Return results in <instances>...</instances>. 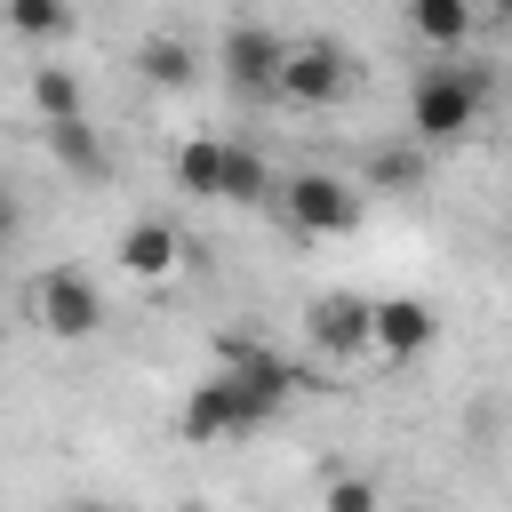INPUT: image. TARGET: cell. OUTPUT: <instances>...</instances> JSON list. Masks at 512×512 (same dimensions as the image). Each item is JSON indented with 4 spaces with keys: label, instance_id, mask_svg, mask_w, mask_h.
Listing matches in <instances>:
<instances>
[{
    "label": "cell",
    "instance_id": "1",
    "mask_svg": "<svg viewBox=\"0 0 512 512\" xmlns=\"http://www.w3.org/2000/svg\"><path fill=\"white\" fill-rule=\"evenodd\" d=\"M480 104H488V72H480V64H456V56L424 64V72L408 80V144H424V152H432V144L472 136Z\"/></svg>",
    "mask_w": 512,
    "mask_h": 512
},
{
    "label": "cell",
    "instance_id": "2",
    "mask_svg": "<svg viewBox=\"0 0 512 512\" xmlns=\"http://www.w3.org/2000/svg\"><path fill=\"white\" fill-rule=\"evenodd\" d=\"M280 208H288L296 232H312V240H344V232H360L368 192H360L352 176H336V168H304V176L280 184Z\"/></svg>",
    "mask_w": 512,
    "mask_h": 512
},
{
    "label": "cell",
    "instance_id": "3",
    "mask_svg": "<svg viewBox=\"0 0 512 512\" xmlns=\"http://www.w3.org/2000/svg\"><path fill=\"white\" fill-rule=\"evenodd\" d=\"M344 88H352V48H336V40H288V64H280L272 96H288L304 112H328V104H344Z\"/></svg>",
    "mask_w": 512,
    "mask_h": 512
},
{
    "label": "cell",
    "instance_id": "4",
    "mask_svg": "<svg viewBox=\"0 0 512 512\" xmlns=\"http://www.w3.org/2000/svg\"><path fill=\"white\" fill-rule=\"evenodd\" d=\"M32 320H40L48 336L80 344V336H96V328H104V296H96V280H88V272H48V280L32 288Z\"/></svg>",
    "mask_w": 512,
    "mask_h": 512
},
{
    "label": "cell",
    "instance_id": "5",
    "mask_svg": "<svg viewBox=\"0 0 512 512\" xmlns=\"http://www.w3.org/2000/svg\"><path fill=\"white\" fill-rule=\"evenodd\" d=\"M216 64H224V80L232 88H280V64H288V40L272 32V24H224V40H216Z\"/></svg>",
    "mask_w": 512,
    "mask_h": 512
},
{
    "label": "cell",
    "instance_id": "6",
    "mask_svg": "<svg viewBox=\"0 0 512 512\" xmlns=\"http://www.w3.org/2000/svg\"><path fill=\"white\" fill-rule=\"evenodd\" d=\"M432 336H440V320L424 296H376L368 304V360H416V352H432Z\"/></svg>",
    "mask_w": 512,
    "mask_h": 512
},
{
    "label": "cell",
    "instance_id": "7",
    "mask_svg": "<svg viewBox=\"0 0 512 512\" xmlns=\"http://www.w3.org/2000/svg\"><path fill=\"white\" fill-rule=\"evenodd\" d=\"M304 336H312L328 360H368V296H344V288L312 296V304H304Z\"/></svg>",
    "mask_w": 512,
    "mask_h": 512
},
{
    "label": "cell",
    "instance_id": "8",
    "mask_svg": "<svg viewBox=\"0 0 512 512\" xmlns=\"http://www.w3.org/2000/svg\"><path fill=\"white\" fill-rule=\"evenodd\" d=\"M176 264H184V240H176V224L144 216V224H128V232H120V272H128V280H168Z\"/></svg>",
    "mask_w": 512,
    "mask_h": 512
},
{
    "label": "cell",
    "instance_id": "9",
    "mask_svg": "<svg viewBox=\"0 0 512 512\" xmlns=\"http://www.w3.org/2000/svg\"><path fill=\"white\" fill-rule=\"evenodd\" d=\"M184 440H192V448H208V440H240V408H232L224 376L192 384V400H184Z\"/></svg>",
    "mask_w": 512,
    "mask_h": 512
},
{
    "label": "cell",
    "instance_id": "10",
    "mask_svg": "<svg viewBox=\"0 0 512 512\" xmlns=\"http://www.w3.org/2000/svg\"><path fill=\"white\" fill-rule=\"evenodd\" d=\"M472 24H480V16H472L464 0H416V8H408V32H416V40H432L440 56H456V48L472 40Z\"/></svg>",
    "mask_w": 512,
    "mask_h": 512
},
{
    "label": "cell",
    "instance_id": "11",
    "mask_svg": "<svg viewBox=\"0 0 512 512\" xmlns=\"http://www.w3.org/2000/svg\"><path fill=\"white\" fill-rule=\"evenodd\" d=\"M48 152H56L64 176H88V184L112 168V160H104V136L88 128V112H80V120H56V128H48Z\"/></svg>",
    "mask_w": 512,
    "mask_h": 512
},
{
    "label": "cell",
    "instance_id": "12",
    "mask_svg": "<svg viewBox=\"0 0 512 512\" xmlns=\"http://www.w3.org/2000/svg\"><path fill=\"white\" fill-rule=\"evenodd\" d=\"M216 200H240V208H256V200H280V176L264 168V152H248V144H224V192Z\"/></svg>",
    "mask_w": 512,
    "mask_h": 512
},
{
    "label": "cell",
    "instance_id": "13",
    "mask_svg": "<svg viewBox=\"0 0 512 512\" xmlns=\"http://www.w3.org/2000/svg\"><path fill=\"white\" fill-rule=\"evenodd\" d=\"M176 184L200 192V200H216V192H224V136H192V144L176 152Z\"/></svg>",
    "mask_w": 512,
    "mask_h": 512
},
{
    "label": "cell",
    "instance_id": "14",
    "mask_svg": "<svg viewBox=\"0 0 512 512\" xmlns=\"http://www.w3.org/2000/svg\"><path fill=\"white\" fill-rule=\"evenodd\" d=\"M368 184L376 192H416L424 184V144H376L368 152Z\"/></svg>",
    "mask_w": 512,
    "mask_h": 512
},
{
    "label": "cell",
    "instance_id": "15",
    "mask_svg": "<svg viewBox=\"0 0 512 512\" xmlns=\"http://www.w3.org/2000/svg\"><path fill=\"white\" fill-rule=\"evenodd\" d=\"M32 104H40L48 128H56V120H80V80H72L64 64H40V72H32Z\"/></svg>",
    "mask_w": 512,
    "mask_h": 512
},
{
    "label": "cell",
    "instance_id": "16",
    "mask_svg": "<svg viewBox=\"0 0 512 512\" xmlns=\"http://www.w3.org/2000/svg\"><path fill=\"white\" fill-rule=\"evenodd\" d=\"M8 32H24V40H64V32H72V8H64V0H8Z\"/></svg>",
    "mask_w": 512,
    "mask_h": 512
},
{
    "label": "cell",
    "instance_id": "17",
    "mask_svg": "<svg viewBox=\"0 0 512 512\" xmlns=\"http://www.w3.org/2000/svg\"><path fill=\"white\" fill-rule=\"evenodd\" d=\"M144 80H160V88H184V80H192V48H184L176 32L144 40Z\"/></svg>",
    "mask_w": 512,
    "mask_h": 512
},
{
    "label": "cell",
    "instance_id": "18",
    "mask_svg": "<svg viewBox=\"0 0 512 512\" xmlns=\"http://www.w3.org/2000/svg\"><path fill=\"white\" fill-rule=\"evenodd\" d=\"M320 512H384V496H376L360 472H344V480H328V488H320Z\"/></svg>",
    "mask_w": 512,
    "mask_h": 512
},
{
    "label": "cell",
    "instance_id": "19",
    "mask_svg": "<svg viewBox=\"0 0 512 512\" xmlns=\"http://www.w3.org/2000/svg\"><path fill=\"white\" fill-rule=\"evenodd\" d=\"M16 224H24V216H16V200L0 192V240H16Z\"/></svg>",
    "mask_w": 512,
    "mask_h": 512
},
{
    "label": "cell",
    "instance_id": "20",
    "mask_svg": "<svg viewBox=\"0 0 512 512\" xmlns=\"http://www.w3.org/2000/svg\"><path fill=\"white\" fill-rule=\"evenodd\" d=\"M64 512H112V504H64Z\"/></svg>",
    "mask_w": 512,
    "mask_h": 512
},
{
    "label": "cell",
    "instance_id": "21",
    "mask_svg": "<svg viewBox=\"0 0 512 512\" xmlns=\"http://www.w3.org/2000/svg\"><path fill=\"white\" fill-rule=\"evenodd\" d=\"M408 512H424V504H408Z\"/></svg>",
    "mask_w": 512,
    "mask_h": 512
}]
</instances>
